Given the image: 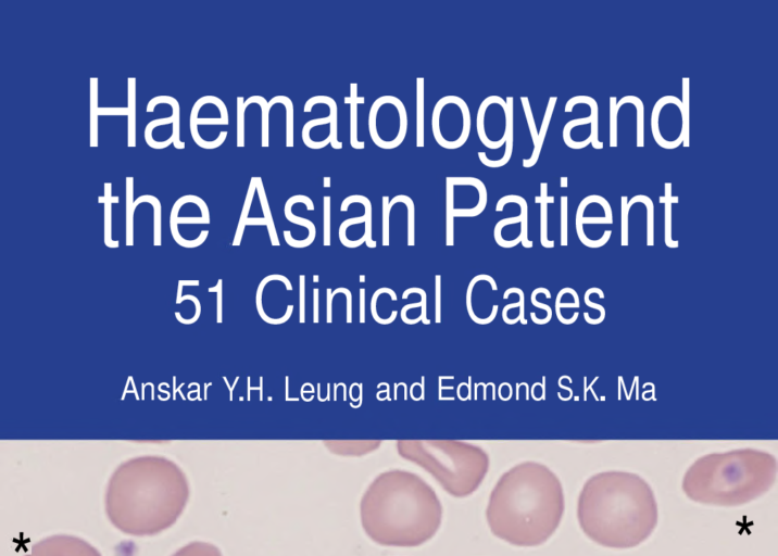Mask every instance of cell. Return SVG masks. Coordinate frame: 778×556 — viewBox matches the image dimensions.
Wrapping results in <instances>:
<instances>
[{"label": "cell", "instance_id": "obj_29", "mask_svg": "<svg viewBox=\"0 0 778 556\" xmlns=\"http://www.w3.org/2000/svg\"><path fill=\"white\" fill-rule=\"evenodd\" d=\"M284 213L287 220L294 225L302 226L308 230L312 239L315 238L316 230L311 219L296 214L287 202L285 203Z\"/></svg>", "mask_w": 778, "mask_h": 556}, {"label": "cell", "instance_id": "obj_15", "mask_svg": "<svg viewBox=\"0 0 778 556\" xmlns=\"http://www.w3.org/2000/svg\"><path fill=\"white\" fill-rule=\"evenodd\" d=\"M598 104L595 103L586 117L568 121L563 128V140L570 149H584L592 144L594 149H602L603 143L598 140Z\"/></svg>", "mask_w": 778, "mask_h": 556}, {"label": "cell", "instance_id": "obj_22", "mask_svg": "<svg viewBox=\"0 0 778 556\" xmlns=\"http://www.w3.org/2000/svg\"><path fill=\"white\" fill-rule=\"evenodd\" d=\"M535 202L540 204V231H541V243L544 247H552L553 243L547 239V225H548V204L554 202L553 197L548 195V184H540V195L535 198Z\"/></svg>", "mask_w": 778, "mask_h": 556}, {"label": "cell", "instance_id": "obj_20", "mask_svg": "<svg viewBox=\"0 0 778 556\" xmlns=\"http://www.w3.org/2000/svg\"><path fill=\"white\" fill-rule=\"evenodd\" d=\"M556 100H557V97H551V98L549 99V101H548V105H547V108H545L544 116H543V119H542L540 129L538 130L539 132H538L537 146L532 149L531 155H530L528 159H524V160H523V166H524L525 168L532 167V166L537 163V161H538V159H539V155H540V152H541V148H542V146H543V142H544V139H545V135H547V131H548V127H549V125H550V121H551V117H552V113H553L554 108H555Z\"/></svg>", "mask_w": 778, "mask_h": 556}, {"label": "cell", "instance_id": "obj_6", "mask_svg": "<svg viewBox=\"0 0 778 556\" xmlns=\"http://www.w3.org/2000/svg\"><path fill=\"white\" fill-rule=\"evenodd\" d=\"M404 456L425 467L453 496L472 494L488 469L486 455L473 447L407 450Z\"/></svg>", "mask_w": 778, "mask_h": 556}, {"label": "cell", "instance_id": "obj_16", "mask_svg": "<svg viewBox=\"0 0 778 556\" xmlns=\"http://www.w3.org/2000/svg\"><path fill=\"white\" fill-rule=\"evenodd\" d=\"M528 205L525 202L518 213L514 216L501 218L494 226L493 237L495 242L503 248H512L519 242L525 247H531L527 240Z\"/></svg>", "mask_w": 778, "mask_h": 556}, {"label": "cell", "instance_id": "obj_37", "mask_svg": "<svg viewBox=\"0 0 778 556\" xmlns=\"http://www.w3.org/2000/svg\"><path fill=\"white\" fill-rule=\"evenodd\" d=\"M561 187L566 188L567 187V177H561Z\"/></svg>", "mask_w": 778, "mask_h": 556}, {"label": "cell", "instance_id": "obj_10", "mask_svg": "<svg viewBox=\"0 0 778 556\" xmlns=\"http://www.w3.org/2000/svg\"><path fill=\"white\" fill-rule=\"evenodd\" d=\"M228 126L226 104L215 96L199 98L190 113L189 129L196 144L202 149H216L224 143L228 131L219 127Z\"/></svg>", "mask_w": 778, "mask_h": 556}, {"label": "cell", "instance_id": "obj_7", "mask_svg": "<svg viewBox=\"0 0 778 556\" xmlns=\"http://www.w3.org/2000/svg\"><path fill=\"white\" fill-rule=\"evenodd\" d=\"M472 118L467 103L459 96L440 98L431 114V132L443 149L455 150L467 141Z\"/></svg>", "mask_w": 778, "mask_h": 556}, {"label": "cell", "instance_id": "obj_17", "mask_svg": "<svg viewBox=\"0 0 778 556\" xmlns=\"http://www.w3.org/2000/svg\"><path fill=\"white\" fill-rule=\"evenodd\" d=\"M612 224L610 203L601 195L591 194L584 198L576 212V229L580 235L587 227ZM590 229V230H591Z\"/></svg>", "mask_w": 778, "mask_h": 556}, {"label": "cell", "instance_id": "obj_2", "mask_svg": "<svg viewBox=\"0 0 778 556\" xmlns=\"http://www.w3.org/2000/svg\"><path fill=\"white\" fill-rule=\"evenodd\" d=\"M563 513L559 478L541 464L524 463L499 479L486 515L495 536L516 546H537L554 533Z\"/></svg>", "mask_w": 778, "mask_h": 556}, {"label": "cell", "instance_id": "obj_3", "mask_svg": "<svg viewBox=\"0 0 778 556\" xmlns=\"http://www.w3.org/2000/svg\"><path fill=\"white\" fill-rule=\"evenodd\" d=\"M582 531L595 543L629 548L647 540L657 525L654 493L640 476L600 472L582 486L577 505Z\"/></svg>", "mask_w": 778, "mask_h": 556}, {"label": "cell", "instance_id": "obj_14", "mask_svg": "<svg viewBox=\"0 0 778 556\" xmlns=\"http://www.w3.org/2000/svg\"><path fill=\"white\" fill-rule=\"evenodd\" d=\"M303 143L313 150L323 149L330 144L334 149H341L342 142L338 140V106L337 104L326 116L309 119L302 127Z\"/></svg>", "mask_w": 778, "mask_h": 556}, {"label": "cell", "instance_id": "obj_26", "mask_svg": "<svg viewBox=\"0 0 778 556\" xmlns=\"http://www.w3.org/2000/svg\"><path fill=\"white\" fill-rule=\"evenodd\" d=\"M665 188V194L660 198V202L664 203L665 205V236H666V243L670 244V223H672V204L678 202V197L672 195V184L666 182L664 185Z\"/></svg>", "mask_w": 778, "mask_h": 556}, {"label": "cell", "instance_id": "obj_31", "mask_svg": "<svg viewBox=\"0 0 778 556\" xmlns=\"http://www.w3.org/2000/svg\"><path fill=\"white\" fill-rule=\"evenodd\" d=\"M524 114L527 121L528 129L532 139L534 148L537 146L538 141V130L536 126V122L532 115L531 106L529 103V99L527 97H520Z\"/></svg>", "mask_w": 778, "mask_h": 556}, {"label": "cell", "instance_id": "obj_28", "mask_svg": "<svg viewBox=\"0 0 778 556\" xmlns=\"http://www.w3.org/2000/svg\"><path fill=\"white\" fill-rule=\"evenodd\" d=\"M682 108H683V116H685V137H683V146L687 148L689 147V119H690V98H689V78L683 77L682 78Z\"/></svg>", "mask_w": 778, "mask_h": 556}, {"label": "cell", "instance_id": "obj_30", "mask_svg": "<svg viewBox=\"0 0 778 556\" xmlns=\"http://www.w3.org/2000/svg\"><path fill=\"white\" fill-rule=\"evenodd\" d=\"M627 101L637 109V147H643V103L635 96H627Z\"/></svg>", "mask_w": 778, "mask_h": 556}, {"label": "cell", "instance_id": "obj_5", "mask_svg": "<svg viewBox=\"0 0 778 556\" xmlns=\"http://www.w3.org/2000/svg\"><path fill=\"white\" fill-rule=\"evenodd\" d=\"M776 475V459L765 452L739 450L710 454L690 466L682 480V490L698 503L738 506L767 492Z\"/></svg>", "mask_w": 778, "mask_h": 556}, {"label": "cell", "instance_id": "obj_12", "mask_svg": "<svg viewBox=\"0 0 778 556\" xmlns=\"http://www.w3.org/2000/svg\"><path fill=\"white\" fill-rule=\"evenodd\" d=\"M651 129L655 142L663 149H675L685 137V116L681 100L675 96L658 99L652 110Z\"/></svg>", "mask_w": 778, "mask_h": 556}, {"label": "cell", "instance_id": "obj_32", "mask_svg": "<svg viewBox=\"0 0 778 556\" xmlns=\"http://www.w3.org/2000/svg\"><path fill=\"white\" fill-rule=\"evenodd\" d=\"M640 201V194L635 195L631 200L627 201V197H622V233H623V244H627V222H628V213L632 204Z\"/></svg>", "mask_w": 778, "mask_h": 556}, {"label": "cell", "instance_id": "obj_18", "mask_svg": "<svg viewBox=\"0 0 778 556\" xmlns=\"http://www.w3.org/2000/svg\"><path fill=\"white\" fill-rule=\"evenodd\" d=\"M339 239L341 243L349 248H355L364 242L368 247H375L372 241V203H369L362 214L350 216L342 220L339 227Z\"/></svg>", "mask_w": 778, "mask_h": 556}, {"label": "cell", "instance_id": "obj_24", "mask_svg": "<svg viewBox=\"0 0 778 556\" xmlns=\"http://www.w3.org/2000/svg\"><path fill=\"white\" fill-rule=\"evenodd\" d=\"M135 86H136V80H135V78H134V77L128 78V79H127V87H128V88H127V94H128V97H127L128 106H127V108H128V110H129V113H128V116H127V119H128V125H127V127H128L127 146H128V147H135V146H136V141H135L136 88H135Z\"/></svg>", "mask_w": 778, "mask_h": 556}, {"label": "cell", "instance_id": "obj_34", "mask_svg": "<svg viewBox=\"0 0 778 556\" xmlns=\"http://www.w3.org/2000/svg\"><path fill=\"white\" fill-rule=\"evenodd\" d=\"M567 238V197H561V244H566Z\"/></svg>", "mask_w": 778, "mask_h": 556}, {"label": "cell", "instance_id": "obj_35", "mask_svg": "<svg viewBox=\"0 0 778 556\" xmlns=\"http://www.w3.org/2000/svg\"><path fill=\"white\" fill-rule=\"evenodd\" d=\"M324 201V225H325V244H329V225H330V197L325 195Z\"/></svg>", "mask_w": 778, "mask_h": 556}, {"label": "cell", "instance_id": "obj_21", "mask_svg": "<svg viewBox=\"0 0 778 556\" xmlns=\"http://www.w3.org/2000/svg\"><path fill=\"white\" fill-rule=\"evenodd\" d=\"M425 79L417 77L416 79V147L422 148L425 144L424 141V128H425Z\"/></svg>", "mask_w": 778, "mask_h": 556}, {"label": "cell", "instance_id": "obj_4", "mask_svg": "<svg viewBox=\"0 0 778 556\" xmlns=\"http://www.w3.org/2000/svg\"><path fill=\"white\" fill-rule=\"evenodd\" d=\"M360 510L366 534L386 546L423 544L435 535L442 517L432 488L403 470L380 473L365 491Z\"/></svg>", "mask_w": 778, "mask_h": 556}, {"label": "cell", "instance_id": "obj_13", "mask_svg": "<svg viewBox=\"0 0 778 556\" xmlns=\"http://www.w3.org/2000/svg\"><path fill=\"white\" fill-rule=\"evenodd\" d=\"M25 556H101V554L78 536L55 534L34 544Z\"/></svg>", "mask_w": 778, "mask_h": 556}, {"label": "cell", "instance_id": "obj_23", "mask_svg": "<svg viewBox=\"0 0 778 556\" xmlns=\"http://www.w3.org/2000/svg\"><path fill=\"white\" fill-rule=\"evenodd\" d=\"M172 556H222V553L211 543L195 541L180 547Z\"/></svg>", "mask_w": 778, "mask_h": 556}, {"label": "cell", "instance_id": "obj_19", "mask_svg": "<svg viewBox=\"0 0 778 556\" xmlns=\"http://www.w3.org/2000/svg\"><path fill=\"white\" fill-rule=\"evenodd\" d=\"M364 102V97L357 94V84H350V94L344 98V103H348L350 108V144L356 150L365 148V142L359 140L357 137V109L359 104Z\"/></svg>", "mask_w": 778, "mask_h": 556}, {"label": "cell", "instance_id": "obj_36", "mask_svg": "<svg viewBox=\"0 0 778 556\" xmlns=\"http://www.w3.org/2000/svg\"><path fill=\"white\" fill-rule=\"evenodd\" d=\"M128 108H98L97 114L99 115H126L128 116Z\"/></svg>", "mask_w": 778, "mask_h": 556}, {"label": "cell", "instance_id": "obj_9", "mask_svg": "<svg viewBox=\"0 0 778 556\" xmlns=\"http://www.w3.org/2000/svg\"><path fill=\"white\" fill-rule=\"evenodd\" d=\"M368 132L380 149L398 148L407 132V113L403 102L394 96H381L369 108Z\"/></svg>", "mask_w": 778, "mask_h": 556}, {"label": "cell", "instance_id": "obj_25", "mask_svg": "<svg viewBox=\"0 0 778 556\" xmlns=\"http://www.w3.org/2000/svg\"><path fill=\"white\" fill-rule=\"evenodd\" d=\"M98 79L90 78V147L98 146Z\"/></svg>", "mask_w": 778, "mask_h": 556}, {"label": "cell", "instance_id": "obj_27", "mask_svg": "<svg viewBox=\"0 0 778 556\" xmlns=\"http://www.w3.org/2000/svg\"><path fill=\"white\" fill-rule=\"evenodd\" d=\"M134 178L126 177V228H127V240L129 237V244H131V229H133V216L135 208L133 207L134 199Z\"/></svg>", "mask_w": 778, "mask_h": 556}, {"label": "cell", "instance_id": "obj_8", "mask_svg": "<svg viewBox=\"0 0 778 556\" xmlns=\"http://www.w3.org/2000/svg\"><path fill=\"white\" fill-rule=\"evenodd\" d=\"M488 202L485 184L472 176L446 178L447 244H453L455 217H475L484 212Z\"/></svg>", "mask_w": 778, "mask_h": 556}, {"label": "cell", "instance_id": "obj_33", "mask_svg": "<svg viewBox=\"0 0 778 556\" xmlns=\"http://www.w3.org/2000/svg\"><path fill=\"white\" fill-rule=\"evenodd\" d=\"M616 97L610 98V147H617V112Z\"/></svg>", "mask_w": 778, "mask_h": 556}, {"label": "cell", "instance_id": "obj_11", "mask_svg": "<svg viewBox=\"0 0 778 556\" xmlns=\"http://www.w3.org/2000/svg\"><path fill=\"white\" fill-rule=\"evenodd\" d=\"M513 97L488 96L479 104L476 131L488 149L498 150L514 135Z\"/></svg>", "mask_w": 778, "mask_h": 556}, {"label": "cell", "instance_id": "obj_1", "mask_svg": "<svg viewBox=\"0 0 778 556\" xmlns=\"http://www.w3.org/2000/svg\"><path fill=\"white\" fill-rule=\"evenodd\" d=\"M189 498L183 470L162 456H141L121 464L105 492V513L114 527L137 536L173 526Z\"/></svg>", "mask_w": 778, "mask_h": 556}]
</instances>
